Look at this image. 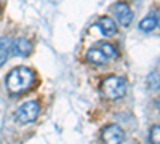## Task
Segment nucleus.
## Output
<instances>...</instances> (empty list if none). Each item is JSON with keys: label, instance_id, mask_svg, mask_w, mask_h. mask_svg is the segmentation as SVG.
Segmentation results:
<instances>
[{"label": "nucleus", "instance_id": "nucleus-1", "mask_svg": "<svg viewBox=\"0 0 160 144\" xmlns=\"http://www.w3.org/2000/svg\"><path fill=\"white\" fill-rule=\"evenodd\" d=\"M34 78L35 75L32 69L26 67V66L15 67L7 77V88L11 95H21L32 87Z\"/></svg>", "mask_w": 160, "mask_h": 144}, {"label": "nucleus", "instance_id": "nucleus-2", "mask_svg": "<svg viewBox=\"0 0 160 144\" xmlns=\"http://www.w3.org/2000/svg\"><path fill=\"white\" fill-rule=\"evenodd\" d=\"M101 93L108 99H120L127 95V80L123 77L112 75L106 78L101 85Z\"/></svg>", "mask_w": 160, "mask_h": 144}, {"label": "nucleus", "instance_id": "nucleus-3", "mask_svg": "<svg viewBox=\"0 0 160 144\" xmlns=\"http://www.w3.org/2000/svg\"><path fill=\"white\" fill-rule=\"evenodd\" d=\"M118 53L114 45L111 43H99L98 47L88 50L87 53V59L88 62L95 64V66H102V64H106L108 61H111L112 58H115Z\"/></svg>", "mask_w": 160, "mask_h": 144}, {"label": "nucleus", "instance_id": "nucleus-4", "mask_svg": "<svg viewBox=\"0 0 160 144\" xmlns=\"http://www.w3.org/2000/svg\"><path fill=\"white\" fill-rule=\"evenodd\" d=\"M38 114H40L38 101H28L22 106H19V109L16 111V120L21 125H29L37 120Z\"/></svg>", "mask_w": 160, "mask_h": 144}, {"label": "nucleus", "instance_id": "nucleus-5", "mask_svg": "<svg viewBox=\"0 0 160 144\" xmlns=\"http://www.w3.org/2000/svg\"><path fill=\"white\" fill-rule=\"evenodd\" d=\"M101 138H102L104 144H122V141L125 138V133L118 125L114 123V125H109V127H106L102 130Z\"/></svg>", "mask_w": 160, "mask_h": 144}, {"label": "nucleus", "instance_id": "nucleus-6", "mask_svg": "<svg viewBox=\"0 0 160 144\" xmlns=\"http://www.w3.org/2000/svg\"><path fill=\"white\" fill-rule=\"evenodd\" d=\"M112 11H114V15H115L117 21H118L120 24H122L123 27L130 26V24H131V21H133V18H135V15H133L131 8H130L127 3H123V2L115 3V5L112 7Z\"/></svg>", "mask_w": 160, "mask_h": 144}, {"label": "nucleus", "instance_id": "nucleus-7", "mask_svg": "<svg viewBox=\"0 0 160 144\" xmlns=\"http://www.w3.org/2000/svg\"><path fill=\"white\" fill-rule=\"evenodd\" d=\"M11 51H13V55H16V56H22V58L29 56L32 53V43L28 38L19 37L15 42H11Z\"/></svg>", "mask_w": 160, "mask_h": 144}, {"label": "nucleus", "instance_id": "nucleus-8", "mask_svg": "<svg viewBox=\"0 0 160 144\" xmlns=\"http://www.w3.org/2000/svg\"><path fill=\"white\" fill-rule=\"evenodd\" d=\"M98 27L101 29L102 35H106V37H112V35H115L117 31H118L115 21H112V19L108 18V16H104V18H101V19L98 21Z\"/></svg>", "mask_w": 160, "mask_h": 144}, {"label": "nucleus", "instance_id": "nucleus-9", "mask_svg": "<svg viewBox=\"0 0 160 144\" xmlns=\"http://www.w3.org/2000/svg\"><path fill=\"white\" fill-rule=\"evenodd\" d=\"M11 53V40L8 37H0V67L7 62Z\"/></svg>", "mask_w": 160, "mask_h": 144}, {"label": "nucleus", "instance_id": "nucleus-10", "mask_svg": "<svg viewBox=\"0 0 160 144\" xmlns=\"http://www.w3.org/2000/svg\"><path fill=\"white\" fill-rule=\"evenodd\" d=\"M158 26V19L155 16H146L141 22H139V29L142 32H152Z\"/></svg>", "mask_w": 160, "mask_h": 144}, {"label": "nucleus", "instance_id": "nucleus-11", "mask_svg": "<svg viewBox=\"0 0 160 144\" xmlns=\"http://www.w3.org/2000/svg\"><path fill=\"white\" fill-rule=\"evenodd\" d=\"M149 138H151V142L152 144H160V125H154L151 128Z\"/></svg>", "mask_w": 160, "mask_h": 144}]
</instances>
